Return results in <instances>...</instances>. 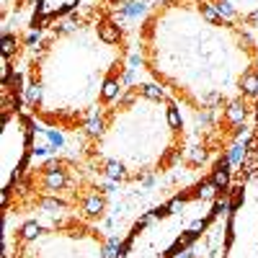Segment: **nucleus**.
<instances>
[{
	"instance_id": "1",
	"label": "nucleus",
	"mask_w": 258,
	"mask_h": 258,
	"mask_svg": "<svg viewBox=\"0 0 258 258\" xmlns=\"http://www.w3.org/2000/svg\"><path fill=\"white\" fill-rule=\"evenodd\" d=\"M124 31L98 6L83 24L57 29L39 44L29 62L31 114L62 132H78L119 98L126 62Z\"/></svg>"
},
{
	"instance_id": "2",
	"label": "nucleus",
	"mask_w": 258,
	"mask_h": 258,
	"mask_svg": "<svg viewBox=\"0 0 258 258\" xmlns=\"http://www.w3.org/2000/svg\"><path fill=\"white\" fill-rule=\"evenodd\" d=\"M106 3H111V6H116V3H124V0H106Z\"/></svg>"
}]
</instances>
